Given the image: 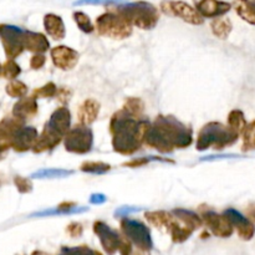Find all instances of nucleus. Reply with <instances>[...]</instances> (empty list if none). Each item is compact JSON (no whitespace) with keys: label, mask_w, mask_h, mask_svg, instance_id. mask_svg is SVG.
Returning a JSON list of instances; mask_svg holds the SVG:
<instances>
[{"label":"nucleus","mask_w":255,"mask_h":255,"mask_svg":"<svg viewBox=\"0 0 255 255\" xmlns=\"http://www.w3.org/2000/svg\"><path fill=\"white\" fill-rule=\"evenodd\" d=\"M149 127L147 120H136L125 110L117 112L110 124L114 149L122 154L134 153L146 138Z\"/></svg>","instance_id":"nucleus-1"},{"label":"nucleus","mask_w":255,"mask_h":255,"mask_svg":"<svg viewBox=\"0 0 255 255\" xmlns=\"http://www.w3.org/2000/svg\"><path fill=\"white\" fill-rule=\"evenodd\" d=\"M144 141L162 153H171L174 148H186L192 143V131L174 117L159 116L149 127Z\"/></svg>","instance_id":"nucleus-2"},{"label":"nucleus","mask_w":255,"mask_h":255,"mask_svg":"<svg viewBox=\"0 0 255 255\" xmlns=\"http://www.w3.org/2000/svg\"><path fill=\"white\" fill-rule=\"evenodd\" d=\"M117 12L131 25L144 30L153 29L159 19L158 10L153 5L146 1H136L119 5Z\"/></svg>","instance_id":"nucleus-3"},{"label":"nucleus","mask_w":255,"mask_h":255,"mask_svg":"<svg viewBox=\"0 0 255 255\" xmlns=\"http://www.w3.org/2000/svg\"><path fill=\"white\" fill-rule=\"evenodd\" d=\"M238 137L239 133L233 131L229 126L226 127L217 122H212V124L206 125L199 132L197 149L204 151L211 147L222 149L233 144L238 139Z\"/></svg>","instance_id":"nucleus-4"},{"label":"nucleus","mask_w":255,"mask_h":255,"mask_svg":"<svg viewBox=\"0 0 255 255\" xmlns=\"http://www.w3.org/2000/svg\"><path fill=\"white\" fill-rule=\"evenodd\" d=\"M96 26L100 34L114 39H125L132 32V25L119 12L102 14L96 19Z\"/></svg>","instance_id":"nucleus-5"},{"label":"nucleus","mask_w":255,"mask_h":255,"mask_svg":"<svg viewBox=\"0 0 255 255\" xmlns=\"http://www.w3.org/2000/svg\"><path fill=\"white\" fill-rule=\"evenodd\" d=\"M121 228L125 236L137 246V248L142 252H149L153 247L152 244L151 234H149V229L144 226L143 223L138 221H133V219H124L121 222Z\"/></svg>","instance_id":"nucleus-6"},{"label":"nucleus","mask_w":255,"mask_h":255,"mask_svg":"<svg viewBox=\"0 0 255 255\" xmlns=\"http://www.w3.org/2000/svg\"><path fill=\"white\" fill-rule=\"evenodd\" d=\"M92 131L85 125L70 129L65 137V148L72 153H87L92 148Z\"/></svg>","instance_id":"nucleus-7"},{"label":"nucleus","mask_w":255,"mask_h":255,"mask_svg":"<svg viewBox=\"0 0 255 255\" xmlns=\"http://www.w3.org/2000/svg\"><path fill=\"white\" fill-rule=\"evenodd\" d=\"M161 9L164 14L172 16L181 17L189 24L201 25L203 24L204 17L198 12V10L192 7L184 1H173V0H163L161 2Z\"/></svg>","instance_id":"nucleus-8"},{"label":"nucleus","mask_w":255,"mask_h":255,"mask_svg":"<svg viewBox=\"0 0 255 255\" xmlns=\"http://www.w3.org/2000/svg\"><path fill=\"white\" fill-rule=\"evenodd\" d=\"M94 231L101 241L104 249L110 255H114L116 252L120 251L122 243H124V239H121V237L116 231L110 228L104 222H96L94 224Z\"/></svg>","instance_id":"nucleus-9"},{"label":"nucleus","mask_w":255,"mask_h":255,"mask_svg":"<svg viewBox=\"0 0 255 255\" xmlns=\"http://www.w3.org/2000/svg\"><path fill=\"white\" fill-rule=\"evenodd\" d=\"M0 35L2 36V41L5 44L6 54L9 56H16L17 54L22 51L24 47V31L16 26H10V25H4L0 26Z\"/></svg>","instance_id":"nucleus-10"},{"label":"nucleus","mask_w":255,"mask_h":255,"mask_svg":"<svg viewBox=\"0 0 255 255\" xmlns=\"http://www.w3.org/2000/svg\"><path fill=\"white\" fill-rule=\"evenodd\" d=\"M203 219L206 222L207 227L211 229V232L216 236L222 238H228L233 234V224L231 223L226 216H219L214 212H207L203 214Z\"/></svg>","instance_id":"nucleus-11"},{"label":"nucleus","mask_w":255,"mask_h":255,"mask_svg":"<svg viewBox=\"0 0 255 255\" xmlns=\"http://www.w3.org/2000/svg\"><path fill=\"white\" fill-rule=\"evenodd\" d=\"M224 216L231 221L233 227H236L238 231L239 237L244 241H251L255 234V226L249 218L244 217L238 211L233 208H229L224 212Z\"/></svg>","instance_id":"nucleus-12"},{"label":"nucleus","mask_w":255,"mask_h":255,"mask_svg":"<svg viewBox=\"0 0 255 255\" xmlns=\"http://www.w3.org/2000/svg\"><path fill=\"white\" fill-rule=\"evenodd\" d=\"M51 57L55 66L62 70H70L79 61V54L67 46H56L51 50Z\"/></svg>","instance_id":"nucleus-13"},{"label":"nucleus","mask_w":255,"mask_h":255,"mask_svg":"<svg viewBox=\"0 0 255 255\" xmlns=\"http://www.w3.org/2000/svg\"><path fill=\"white\" fill-rule=\"evenodd\" d=\"M229 2L221 0H201L197 2V10L203 17H221L231 10Z\"/></svg>","instance_id":"nucleus-14"},{"label":"nucleus","mask_w":255,"mask_h":255,"mask_svg":"<svg viewBox=\"0 0 255 255\" xmlns=\"http://www.w3.org/2000/svg\"><path fill=\"white\" fill-rule=\"evenodd\" d=\"M37 138V131L32 127H24L15 132L14 134V147L17 151H26L35 146Z\"/></svg>","instance_id":"nucleus-15"},{"label":"nucleus","mask_w":255,"mask_h":255,"mask_svg":"<svg viewBox=\"0 0 255 255\" xmlns=\"http://www.w3.org/2000/svg\"><path fill=\"white\" fill-rule=\"evenodd\" d=\"M61 138H62V134H60L59 132L55 131L54 128H51V127L46 125L42 134L37 138L36 143H35L34 151L35 152L50 151V149L55 148V147L61 142Z\"/></svg>","instance_id":"nucleus-16"},{"label":"nucleus","mask_w":255,"mask_h":255,"mask_svg":"<svg viewBox=\"0 0 255 255\" xmlns=\"http://www.w3.org/2000/svg\"><path fill=\"white\" fill-rule=\"evenodd\" d=\"M70 122H71V115L69 110L66 107H59L51 115V119L46 125L64 136L70 131Z\"/></svg>","instance_id":"nucleus-17"},{"label":"nucleus","mask_w":255,"mask_h":255,"mask_svg":"<svg viewBox=\"0 0 255 255\" xmlns=\"http://www.w3.org/2000/svg\"><path fill=\"white\" fill-rule=\"evenodd\" d=\"M22 41H24V47L31 50V51L44 52L50 47L49 40L44 35L37 34V32L24 31Z\"/></svg>","instance_id":"nucleus-18"},{"label":"nucleus","mask_w":255,"mask_h":255,"mask_svg":"<svg viewBox=\"0 0 255 255\" xmlns=\"http://www.w3.org/2000/svg\"><path fill=\"white\" fill-rule=\"evenodd\" d=\"M44 26L47 34L56 40L64 39L65 34H66L64 21L61 17L55 14H47L44 17Z\"/></svg>","instance_id":"nucleus-19"},{"label":"nucleus","mask_w":255,"mask_h":255,"mask_svg":"<svg viewBox=\"0 0 255 255\" xmlns=\"http://www.w3.org/2000/svg\"><path fill=\"white\" fill-rule=\"evenodd\" d=\"M99 111H100V105L97 104L95 100H91V99L86 100V101L80 106L79 112H77V116H79V120L80 122H81V125H85V126L91 125L92 122L96 120L97 115H99Z\"/></svg>","instance_id":"nucleus-20"},{"label":"nucleus","mask_w":255,"mask_h":255,"mask_svg":"<svg viewBox=\"0 0 255 255\" xmlns=\"http://www.w3.org/2000/svg\"><path fill=\"white\" fill-rule=\"evenodd\" d=\"M233 6L242 19L255 25V0H234Z\"/></svg>","instance_id":"nucleus-21"},{"label":"nucleus","mask_w":255,"mask_h":255,"mask_svg":"<svg viewBox=\"0 0 255 255\" xmlns=\"http://www.w3.org/2000/svg\"><path fill=\"white\" fill-rule=\"evenodd\" d=\"M72 204L70 203L69 206L65 207V204H61L55 209H47V211L37 212V213L31 214V217H47V216H67V214H76V213H84V212L89 211L87 207H71Z\"/></svg>","instance_id":"nucleus-22"},{"label":"nucleus","mask_w":255,"mask_h":255,"mask_svg":"<svg viewBox=\"0 0 255 255\" xmlns=\"http://www.w3.org/2000/svg\"><path fill=\"white\" fill-rule=\"evenodd\" d=\"M36 111L37 105L35 99L27 97V99H22L21 101L15 105L14 115L17 117H21V119H26V117H30L36 114Z\"/></svg>","instance_id":"nucleus-23"},{"label":"nucleus","mask_w":255,"mask_h":255,"mask_svg":"<svg viewBox=\"0 0 255 255\" xmlns=\"http://www.w3.org/2000/svg\"><path fill=\"white\" fill-rule=\"evenodd\" d=\"M173 214L177 216V218H179L183 222L184 226L189 227V228L193 229V231L196 228H199V227H201V218H199L196 213H193V212L187 211V209H174Z\"/></svg>","instance_id":"nucleus-24"},{"label":"nucleus","mask_w":255,"mask_h":255,"mask_svg":"<svg viewBox=\"0 0 255 255\" xmlns=\"http://www.w3.org/2000/svg\"><path fill=\"white\" fill-rule=\"evenodd\" d=\"M212 30H213V34L219 39H227L232 31L231 20L226 17H216V20L212 22Z\"/></svg>","instance_id":"nucleus-25"},{"label":"nucleus","mask_w":255,"mask_h":255,"mask_svg":"<svg viewBox=\"0 0 255 255\" xmlns=\"http://www.w3.org/2000/svg\"><path fill=\"white\" fill-rule=\"evenodd\" d=\"M247 121L244 114L241 110H233V111L229 114L228 116V126L231 127L233 131H236L237 133H243L244 129L247 127Z\"/></svg>","instance_id":"nucleus-26"},{"label":"nucleus","mask_w":255,"mask_h":255,"mask_svg":"<svg viewBox=\"0 0 255 255\" xmlns=\"http://www.w3.org/2000/svg\"><path fill=\"white\" fill-rule=\"evenodd\" d=\"M146 218L149 223H152L156 227H167V229L169 228V226L172 224L173 219H172L171 214H168L167 212L159 211V212H149L146 214Z\"/></svg>","instance_id":"nucleus-27"},{"label":"nucleus","mask_w":255,"mask_h":255,"mask_svg":"<svg viewBox=\"0 0 255 255\" xmlns=\"http://www.w3.org/2000/svg\"><path fill=\"white\" fill-rule=\"evenodd\" d=\"M243 149L244 151H252L255 149V120L247 125L243 132Z\"/></svg>","instance_id":"nucleus-28"},{"label":"nucleus","mask_w":255,"mask_h":255,"mask_svg":"<svg viewBox=\"0 0 255 255\" xmlns=\"http://www.w3.org/2000/svg\"><path fill=\"white\" fill-rule=\"evenodd\" d=\"M110 164L102 163V162H86L81 166V171L85 173L91 174H104L110 171Z\"/></svg>","instance_id":"nucleus-29"},{"label":"nucleus","mask_w":255,"mask_h":255,"mask_svg":"<svg viewBox=\"0 0 255 255\" xmlns=\"http://www.w3.org/2000/svg\"><path fill=\"white\" fill-rule=\"evenodd\" d=\"M74 173V171L66 169H41L32 174V178H57V177H67Z\"/></svg>","instance_id":"nucleus-30"},{"label":"nucleus","mask_w":255,"mask_h":255,"mask_svg":"<svg viewBox=\"0 0 255 255\" xmlns=\"http://www.w3.org/2000/svg\"><path fill=\"white\" fill-rule=\"evenodd\" d=\"M74 19L76 21L77 26L81 31L86 32V34H90V32L94 31V25H92L91 20L87 16L85 12L82 11H75L74 12Z\"/></svg>","instance_id":"nucleus-31"},{"label":"nucleus","mask_w":255,"mask_h":255,"mask_svg":"<svg viewBox=\"0 0 255 255\" xmlns=\"http://www.w3.org/2000/svg\"><path fill=\"white\" fill-rule=\"evenodd\" d=\"M124 110L126 112H128L131 116L137 117L142 114V111H143V104H142L141 100L138 99H129L128 101L126 102V105H125Z\"/></svg>","instance_id":"nucleus-32"},{"label":"nucleus","mask_w":255,"mask_h":255,"mask_svg":"<svg viewBox=\"0 0 255 255\" xmlns=\"http://www.w3.org/2000/svg\"><path fill=\"white\" fill-rule=\"evenodd\" d=\"M62 253L67 255H101L87 247H76V248H62Z\"/></svg>","instance_id":"nucleus-33"},{"label":"nucleus","mask_w":255,"mask_h":255,"mask_svg":"<svg viewBox=\"0 0 255 255\" xmlns=\"http://www.w3.org/2000/svg\"><path fill=\"white\" fill-rule=\"evenodd\" d=\"M7 94L14 97H20L26 94V86L24 84H21V82L15 81L7 86Z\"/></svg>","instance_id":"nucleus-34"},{"label":"nucleus","mask_w":255,"mask_h":255,"mask_svg":"<svg viewBox=\"0 0 255 255\" xmlns=\"http://www.w3.org/2000/svg\"><path fill=\"white\" fill-rule=\"evenodd\" d=\"M56 94H57V89H56V86L52 84V82L45 85L44 87H41V89H39L35 91L36 97H52V96H55Z\"/></svg>","instance_id":"nucleus-35"},{"label":"nucleus","mask_w":255,"mask_h":255,"mask_svg":"<svg viewBox=\"0 0 255 255\" xmlns=\"http://www.w3.org/2000/svg\"><path fill=\"white\" fill-rule=\"evenodd\" d=\"M125 0H77L74 5H110V4H120Z\"/></svg>","instance_id":"nucleus-36"},{"label":"nucleus","mask_w":255,"mask_h":255,"mask_svg":"<svg viewBox=\"0 0 255 255\" xmlns=\"http://www.w3.org/2000/svg\"><path fill=\"white\" fill-rule=\"evenodd\" d=\"M4 72H5V75H6L7 77L12 79V77L17 76V75L20 74V69L14 61H9L6 65H5Z\"/></svg>","instance_id":"nucleus-37"},{"label":"nucleus","mask_w":255,"mask_h":255,"mask_svg":"<svg viewBox=\"0 0 255 255\" xmlns=\"http://www.w3.org/2000/svg\"><path fill=\"white\" fill-rule=\"evenodd\" d=\"M15 183H16L17 189L22 193H26V192L31 191V183H30L27 179L25 178H16L15 179Z\"/></svg>","instance_id":"nucleus-38"},{"label":"nucleus","mask_w":255,"mask_h":255,"mask_svg":"<svg viewBox=\"0 0 255 255\" xmlns=\"http://www.w3.org/2000/svg\"><path fill=\"white\" fill-rule=\"evenodd\" d=\"M141 211V208H133V207H124V208L121 209H117L116 211V216L117 217H126L127 214H131V213H134V212H139Z\"/></svg>","instance_id":"nucleus-39"},{"label":"nucleus","mask_w":255,"mask_h":255,"mask_svg":"<svg viewBox=\"0 0 255 255\" xmlns=\"http://www.w3.org/2000/svg\"><path fill=\"white\" fill-rule=\"evenodd\" d=\"M44 64H45L44 55H35V56L31 59V66L34 67V69H40Z\"/></svg>","instance_id":"nucleus-40"},{"label":"nucleus","mask_w":255,"mask_h":255,"mask_svg":"<svg viewBox=\"0 0 255 255\" xmlns=\"http://www.w3.org/2000/svg\"><path fill=\"white\" fill-rule=\"evenodd\" d=\"M106 197H105V194H101V193H96V194H92L91 198H90V203L92 204H102L106 202Z\"/></svg>","instance_id":"nucleus-41"},{"label":"nucleus","mask_w":255,"mask_h":255,"mask_svg":"<svg viewBox=\"0 0 255 255\" xmlns=\"http://www.w3.org/2000/svg\"><path fill=\"white\" fill-rule=\"evenodd\" d=\"M67 232H69V233L71 234L72 237H77V236H80V234H81L82 227L80 226V224L74 223V224H71L69 228H67Z\"/></svg>","instance_id":"nucleus-42"},{"label":"nucleus","mask_w":255,"mask_h":255,"mask_svg":"<svg viewBox=\"0 0 255 255\" xmlns=\"http://www.w3.org/2000/svg\"><path fill=\"white\" fill-rule=\"evenodd\" d=\"M151 161V158H139V159H133V161L128 162V163H126V166H129V167H138V166H143V164L148 163V162Z\"/></svg>","instance_id":"nucleus-43"},{"label":"nucleus","mask_w":255,"mask_h":255,"mask_svg":"<svg viewBox=\"0 0 255 255\" xmlns=\"http://www.w3.org/2000/svg\"><path fill=\"white\" fill-rule=\"evenodd\" d=\"M248 217L252 222L255 223V204H252L248 208Z\"/></svg>","instance_id":"nucleus-44"},{"label":"nucleus","mask_w":255,"mask_h":255,"mask_svg":"<svg viewBox=\"0 0 255 255\" xmlns=\"http://www.w3.org/2000/svg\"><path fill=\"white\" fill-rule=\"evenodd\" d=\"M32 255H45V254L40 253V252H35V253H34V254H32Z\"/></svg>","instance_id":"nucleus-45"},{"label":"nucleus","mask_w":255,"mask_h":255,"mask_svg":"<svg viewBox=\"0 0 255 255\" xmlns=\"http://www.w3.org/2000/svg\"><path fill=\"white\" fill-rule=\"evenodd\" d=\"M62 255H67V254H62Z\"/></svg>","instance_id":"nucleus-46"}]
</instances>
